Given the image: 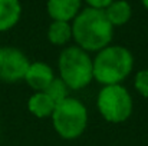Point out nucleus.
<instances>
[{
	"label": "nucleus",
	"instance_id": "f257e3e1",
	"mask_svg": "<svg viewBox=\"0 0 148 146\" xmlns=\"http://www.w3.org/2000/svg\"><path fill=\"white\" fill-rule=\"evenodd\" d=\"M114 36V26L105 16L103 10L88 7L81 10L72 20V39L76 46L89 52L102 50L109 46Z\"/></svg>",
	"mask_w": 148,
	"mask_h": 146
},
{
	"label": "nucleus",
	"instance_id": "f03ea898",
	"mask_svg": "<svg viewBox=\"0 0 148 146\" xmlns=\"http://www.w3.org/2000/svg\"><path fill=\"white\" fill-rule=\"evenodd\" d=\"M94 62V79L103 85H121L134 69V56L124 46L109 45L99 50Z\"/></svg>",
	"mask_w": 148,
	"mask_h": 146
},
{
	"label": "nucleus",
	"instance_id": "7ed1b4c3",
	"mask_svg": "<svg viewBox=\"0 0 148 146\" xmlns=\"http://www.w3.org/2000/svg\"><path fill=\"white\" fill-rule=\"evenodd\" d=\"M59 77L72 90H81L94 80V62L89 53L79 46L62 50L59 60Z\"/></svg>",
	"mask_w": 148,
	"mask_h": 146
},
{
	"label": "nucleus",
	"instance_id": "20e7f679",
	"mask_svg": "<svg viewBox=\"0 0 148 146\" xmlns=\"http://www.w3.org/2000/svg\"><path fill=\"white\" fill-rule=\"evenodd\" d=\"M50 119L55 132L62 139L73 141L86 130L89 115L81 100L69 96L56 105Z\"/></svg>",
	"mask_w": 148,
	"mask_h": 146
},
{
	"label": "nucleus",
	"instance_id": "39448f33",
	"mask_svg": "<svg viewBox=\"0 0 148 146\" xmlns=\"http://www.w3.org/2000/svg\"><path fill=\"white\" fill-rule=\"evenodd\" d=\"M101 116L109 123H122L130 119L134 110V100L130 90L122 85L103 86L97 97Z\"/></svg>",
	"mask_w": 148,
	"mask_h": 146
},
{
	"label": "nucleus",
	"instance_id": "423d86ee",
	"mask_svg": "<svg viewBox=\"0 0 148 146\" xmlns=\"http://www.w3.org/2000/svg\"><path fill=\"white\" fill-rule=\"evenodd\" d=\"M30 62L27 56L17 48H0V80L6 83H16L25 79Z\"/></svg>",
	"mask_w": 148,
	"mask_h": 146
},
{
	"label": "nucleus",
	"instance_id": "0eeeda50",
	"mask_svg": "<svg viewBox=\"0 0 148 146\" xmlns=\"http://www.w3.org/2000/svg\"><path fill=\"white\" fill-rule=\"evenodd\" d=\"M55 77H56L55 72L48 63H45V62H30L23 80L35 92H45L46 88L49 86L50 82Z\"/></svg>",
	"mask_w": 148,
	"mask_h": 146
},
{
	"label": "nucleus",
	"instance_id": "6e6552de",
	"mask_svg": "<svg viewBox=\"0 0 148 146\" xmlns=\"http://www.w3.org/2000/svg\"><path fill=\"white\" fill-rule=\"evenodd\" d=\"M82 0H48L46 9L52 20L72 22L81 12Z\"/></svg>",
	"mask_w": 148,
	"mask_h": 146
},
{
	"label": "nucleus",
	"instance_id": "1a4fd4ad",
	"mask_svg": "<svg viewBox=\"0 0 148 146\" xmlns=\"http://www.w3.org/2000/svg\"><path fill=\"white\" fill-rule=\"evenodd\" d=\"M22 16L20 0H0V33L17 24Z\"/></svg>",
	"mask_w": 148,
	"mask_h": 146
},
{
	"label": "nucleus",
	"instance_id": "9d476101",
	"mask_svg": "<svg viewBox=\"0 0 148 146\" xmlns=\"http://www.w3.org/2000/svg\"><path fill=\"white\" fill-rule=\"evenodd\" d=\"M55 107H56V103L45 92H35L27 100L29 112L33 116L39 117V119L50 117L53 110H55Z\"/></svg>",
	"mask_w": 148,
	"mask_h": 146
},
{
	"label": "nucleus",
	"instance_id": "9b49d317",
	"mask_svg": "<svg viewBox=\"0 0 148 146\" xmlns=\"http://www.w3.org/2000/svg\"><path fill=\"white\" fill-rule=\"evenodd\" d=\"M103 12L112 26H122L128 23L132 16L131 4L127 0H114Z\"/></svg>",
	"mask_w": 148,
	"mask_h": 146
},
{
	"label": "nucleus",
	"instance_id": "f8f14e48",
	"mask_svg": "<svg viewBox=\"0 0 148 146\" xmlns=\"http://www.w3.org/2000/svg\"><path fill=\"white\" fill-rule=\"evenodd\" d=\"M48 39L55 46H65L72 39V24L53 20L48 29Z\"/></svg>",
	"mask_w": 148,
	"mask_h": 146
},
{
	"label": "nucleus",
	"instance_id": "ddd939ff",
	"mask_svg": "<svg viewBox=\"0 0 148 146\" xmlns=\"http://www.w3.org/2000/svg\"><path fill=\"white\" fill-rule=\"evenodd\" d=\"M45 93L58 105L60 103L62 100H65L66 97H69V88L65 85V82L60 79V77H55L50 85L46 88Z\"/></svg>",
	"mask_w": 148,
	"mask_h": 146
},
{
	"label": "nucleus",
	"instance_id": "4468645a",
	"mask_svg": "<svg viewBox=\"0 0 148 146\" xmlns=\"http://www.w3.org/2000/svg\"><path fill=\"white\" fill-rule=\"evenodd\" d=\"M134 88L143 97L148 99V69H141L137 72L134 79Z\"/></svg>",
	"mask_w": 148,
	"mask_h": 146
},
{
	"label": "nucleus",
	"instance_id": "2eb2a0df",
	"mask_svg": "<svg viewBox=\"0 0 148 146\" xmlns=\"http://www.w3.org/2000/svg\"><path fill=\"white\" fill-rule=\"evenodd\" d=\"M88 4H89V7H92V9H98V10H105L114 0H85Z\"/></svg>",
	"mask_w": 148,
	"mask_h": 146
},
{
	"label": "nucleus",
	"instance_id": "dca6fc26",
	"mask_svg": "<svg viewBox=\"0 0 148 146\" xmlns=\"http://www.w3.org/2000/svg\"><path fill=\"white\" fill-rule=\"evenodd\" d=\"M141 3L144 4V7H145V9L148 10V0H141Z\"/></svg>",
	"mask_w": 148,
	"mask_h": 146
}]
</instances>
